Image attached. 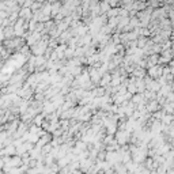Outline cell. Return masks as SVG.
<instances>
[{"label":"cell","mask_w":174,"mask_h":174,"mask_svg":"<svg viewBox=\"0 0 174 174\" xmlns=\"http://www.w3.org/2000/svg\"><path fill=\"white\" fill-rule=\"evenodd\" d=\"M140 101H143V95H135V98H133V102L135 103H139Z\"/></svg>","instance_id":"1"},{"label":"cell","mask_w":174,"mask_h":174,"mask_svg":"<svg viewBox=\"0 0 174 174\" xmlns=\"http://www.w3.org/2000/svg\"><path fill=\"white\" fill-rule=\"evenodd\" d=\"M71 174H83L80 169H75V170H71Z\"/></svg>","instance_id":"2"}]
</instances>
